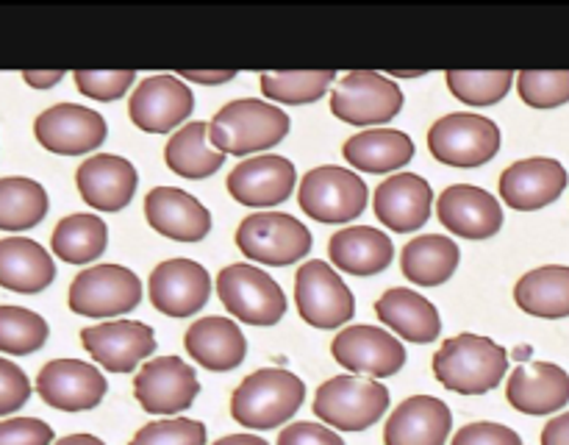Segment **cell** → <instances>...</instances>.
Instances as JSON below:
<instances>
[{
    "mask_svg": "<svg viewBox=\"0 0 569 445\" xmlns=\"http://www.w3.org/2000/svg\"><path fill=\"white\" fill-rule=\"evenodd\" d=\"M292 128L287 111L259 98L231 100L209 122L211 148L226 156H250L276 148Z\"/></svg>",
    "mask_w": 569,
    "mask_h": 445,
    "instance_id": "6da1fadb",
    "label": "cell"
},
{
    "mask_svg": "<svg viewBox=\"0 0 569 445\" xmlns=\"http://www.w3.org/2000/svg\"><path fill=\"white\" fill-rule=\"evenodd\" d=\"M509 370L503 345L478 334H459L445 339L433 354V376L442 387L459 395H483L498 387Z\"/></svg>",
    "mask_w": 569,
    "mask_h": 445,
    "instance_id": "7a4b0ae2",
    "label": "cell"
},
{
    "mask_svg": "<svg viewBox=\"0 0 569 445\" xmlns=\"http://www.w3.org/2000/svg\"><path fill=\"white\" fill-rule=\"evenodd\" d=\"M306 384L283 367L256 370L233 389L231 415L239 426L267 432L292 421L295 412L303 406Z\"/></svg>",
    "mask_w": 569,
    "mask_h": 445,
    "instance_id": "3957f363",
    "label": "cell"
},
{
    "mask_svg": "<svg viewBox=\"0 0 569 445\" xmlns=\"http://www.w3.org/2000/svg\"><path fill=\"white\" fill-rule=\"evenodd\" d=\"M315 415L339 432H365L389 409V389L359 376H333L317 387Z\"/></svg>",
    "mask_w": 569,
    "mask_h": 445,
    "instance_id": "277c9868",
    "label": "cell"
},
{
    "mask_svg": "<svg viewBox=\"0 0 569 445\" xmlns=\"http://www.w3.org/2000/svg\"><path fill=\"white\" fill-rule=\"evenodd\" d=\"M217 295L228 315L248 326H276L289 306L276 278L253 265H228L226 270H220Z\"/></svg>",
    "mask_w": 569,
    "mask_h": 445,
    "instance_id": "5b68a950",
    "label": "cell"
},
{
    "mask_svg": "<svg viewBox=\"0 0 569 445\" xmlns=\"http://www.w3.org/2000/svg\"><path fill=\"white\" fill-rule=\"evenodd\" d=\"M237 245L248 259L270 267H287L309 256L315 239L298 217L283 211H259L239 222Z\"/></svg>",
    "mask_w": 569,
    "mask_h": 445,
    "instance_id": "8992f818",
    "label": "cell"
},
{
    "mask_svg": "<svg viewBox=\"0 0 569 445\" xmlns=\"http://www.w3.org/2000/svg\"><path fill=\"white\" fill-rule=\"evenodd\" d=\"M367 184L348 167L322 165L306 172L298 204L317 222H350L367 209Z\"/></svg>",
    "mask_w": 569,
    "mask_h": 445,
    "instance_id": "52a82bcc",
    "label": "cell"
},
{
    "mask_svg": "<svg viewBox=\"0 0 569 445\" xmlns=\"http://www.w3.org/2000/svg\"><path fill=\"white\" fill-rule=\"evenodd\" d=\"M428 148L442 165L481 167L500 150V128L483 115H445L428 131Z\"/></svg>",
    "mask_w": 569,
    "mask_h": 445,
    "instance_id": "ba28073f",
    "label": "cell"
},
{
    "mask_svg": "<svg viewBox=\"0 0 569 445\" xmlns=\"http://www.w3.org/2000/svg\"><path fill=\"white\" fill-rule=\"evenodd\" d=\"M142 300V281L122 265H98L81 270L70 284L67 304L83 317L128 315Z\"/></svg>",
    "mask_w": 569,
    "mask_h": 445,
    "instance_id": "9c48e42d",
    "label": "cell"
},
{
    "mask_svg": "<svg viewBox=\"0 0 569 445\" xmlns=\"http://www.w3.org/2000/svg\"><path fill=\"white\" fill-rule=\"evenodd\" d=\"M403 109V89L381 72L356 70L339 78L331 95V111L350 126L389 122Z\"/></svg>",
    "mask_w": 569,
    "mask_h": 445,
    "instance_id": "30bf717a",
    "label": "cell"
},
{
    "mask_svg": "<svg viewBox=\"0 0 569 445\" xmlns=\"http://www.w3.org/2000/svg\"><path fill=\"white\" fill-rule=\"evenodd\" d=\"M300 317L315 328H339L353 317L356 298L328 261L311 259L295 276Z\"/></svg>",
    "mask_w": 569,
    "mask_h": 445,
    "instance_id": "8fae6325",
    "label": "cell"
},
{
    "mask_svg": "<svg viewBox=\"0 0 569 445\" xmlns=\"http://www.w3.org/2000/svg\"><path fill=\"white\" fill-rule=\"evenodd\" d=\"M133 395L150 415H178L200 395L198 373L178 356L148 359L133 378Z\"/></svg>",
    "mask_w": 569,
    "mask_h": 445,
    "instance_id": "7c38bea8",
    "label": "cell"
},
{
    "mask_svg": "<svg viewBox=\"0 0 569 445\" xmlns=\"http://www.w3.org/2000/svg\"><path fill=\"white\" fill-rule=\"evenodd\" d=\"M37 142L59 156H83L100 148L109 134L103 115L78 103H59L44 109L33 122Z\"/></svg>",
    "mask_w": 569,
    "mask_h": 445,
    "instance_id": "4fadbf2b",
    "label": "cell"
},
{
    "mask_svg": "<svg viewBox=\"0 0 569 445\" xmlns=\"http://www.w3.org/2000/svg\"><path fill=\"white\" fill-rule=\"evenodd\" d=\"M106 389L109 382L103 373L81 359H53L37 376L39 398L61 412L94 409L106 398Z\"/></svg>",
    "mask_w": 569,
    "mask_h": 445,
    "instance_id": "5bb4252c",
    "label": "cell"
},
{
    "mask_svg": "<svg viewBox=\"0 0 569 445\" xmlns=\"http://www.w3.org/2000/svg\"><path fill=\"white\" fill-rule=\"evenodd\" d=\"M194 109V95L178 76H150L131 92L128 115L148 134H170Z\"/></svg>",
    "mask_w": 569,
    "mask_h": 445,
    "instance_id": "9a60e30c",
    "label": "cell"
},
{
    "mask_svg": "<svg viewBox=\"0 0 569 445\" xmlns=\"http://www.w3.org/2000/svg\"><path fill=\"white\" fill-rule=\"evenodd\" d=\"M331 354L345 370L389 378L406 365V348L398 337L376 326H350L333 337Z\"/></svg>",
    "mask_w": 569,
    "mask_h": 445,
    "instance_id": "2e32d148",
    "label": "cell"
},
{
    "mask_svg": "<svg viewBox=\"0 0 569 445\" xmlns=\"http://www.w3.org/2000/svg\"><path fill=\"white\" fill-rule=\"evenodd\" d=\"M150 304L167 317L198 315L211 295V278L192 259H167L150 273Z\"/></svg>",
    "mask_w": 569,
    "mask_h": 445,
    "instance_id": "e0dca14e",
    "label": "cell"
},
{
    "mask_svg": "<svg viewBox=\"0 0 569 445\" xmlns=\"http://www.w3.org/2000/svg\"><path fill=\"white\" fill-rule=\"evenodd\" d=\"M81 345L109 373H131L139 362L153 356L156 334L148 323L109 320L83 328Z\"/></svg>",
    "mask_w": 569,
    "mask_h": 445,
    "instance_id": "ac0fdd59",
    "label": "cell"
},
{
    "mask_svg": "<svg viewBox=\"0 0 569 445\" xmlns=\"http://www.w3.org/2000/svg\"><path fill=\"white\" fill-rule=\"evenodd\" d=\"M298 172L287 156H253V159L239 161L228 176V192L233 200L253 209L287 204L292 195Z\"/></svg>",
    "mask_w": 569,
    "mask_h": 445,
    "instance_id": "d6986e66",
    "label": "cell"
},
{
    "mask_svg": "<svg viewBox=\"0 0 569 445\" xmlns=\"http://www.w3.org/2000/svg\"><path fill=\"white\" fill-rule=\"evenodd\" d=\"M439 222L465 239H489L503 226V209L487 189L472 184H453L439 195Z\"/></svg>",
    "mask_w": 569,
    "mask_h": 445,
    "instance_id": "ffe728a7",
    "label": "cell"
},
{
    "mask_svg": "<svg viewBox=\"0 0 569 445\" xmlns=\"http://www.w3.org/2000/svg\"><path fill=\"white\" fill-rule=\"evenodd\" d=\"M567 181L569 178L561 161L548 159V156H533V159H522L511 165L509 170H503L500 198L517 211L545 209L561 198Z\"/></svg>",
    "mask_w": 569,
    "mask_h": 445,
    "instance_id": "44dd1931",
    "label": "cell"
},
{
    "mask_svg": "<svg viewBox=\"0 0 569 445\" xmlns=\"http://www.w3.org/2000/svg\"><path fill=\"white\" fill-rule=\"evenodd\" d=\"M506 398L522 415H553L569 404V373L553 362H526L511 370Z\"/></svg>",
    "mask_w": 569,
    "mask_h": 445,
    "instance_id": "7402d4cb",
    "label": "cell"
},
{
    "mask_svg": "<svg viewBox=\"0 0 569 445\" xmlns=\"http://www.w3.org/2000/svg\"><path fill=\"white\" fill-rule=\"evenodd\" d=\"M431 204L433 192L426 178L417 176V172H398V176H389L387 181L378 184L372 209H376L381 226L398 234H409L426 226L428 217H431Z\"/></svg>",
    "mask_w": 569,
    "mask_h": 445,
    "instance_id": "603a6c76",
    "label": "cell"
},
{
    "mask_svg": "<svg viewBox=\"0 0 569 445\" xmlns=\"http://www.w3.org/2000/svg\"><path fill=\"white\" fill-rule=\"evenodd\" d=\"M453 426L448 404L433 395H411L389 415L383 445H445Z\"/></svg>",
    "mask_w": 569,
    "mask_h": 445,
    "instance_id": "cb8c5ba5",
    "label": "cell"
},
{
    "mask_svg": "<svg viewBox=\"0 0 569 445\" xmlns=\"http://www.w3.org/2000/svg\"><path fill=\"white\" fill-rule=\"evenodd\" d=\"M144 217L161 237L176 243H200L211 231V211L176 187H156L144 198Z\"/></svg>",
    "mask_w": 569,
    "mask_h": 445,
    "instance_id": "d4e9b609",
    "label": "cell"
},
{
    "mask_svg": "<svg viewBox=\"0 0 569 445\" xmlns=\"http://www.w3.org/2000/svg\"><path fill=\"white\" fill-rule=\"evenodd\" d=\"M137 167L114 154L92 156L76 172L81 198L100 211L126 209L137 192Z\"/></svg>",
    "mask_w": 569,
    "mask_h": 445,
    "instance_id": "484cf974",
    "label": "cell"
},
{
    "mask_svg": "<svg viewBox=\"0 0 569 445\" xmlns=\"http://www.w3.org/2000/svg\"><path fill=\"white\" fill-rule=\"evenodd\" d=\"M187 350L206 370H233L248 356V339L231 317H200L187 332Z\"/></svg>",
    "mask_w": 569,
    "mask_h": 445,
    "instance_id": "4316f807",
    "label": "cell"
},
{
    "mask_svg": "<svg viewBox=\"0 0 569 445\" xmlns=\"http://www.w3.org/2000/svg\"><path fill=\"white\" fill-rule=\"evenodd\" d=\"M328 256L337 270L350 276H376L395 259L392 239L372 226L342 228L328 239Z\"/></svg>",
    "mask_w": 569,
    "mask_h": 445,
    "instance_id": "83f0119b",
    "label": "cell"
},
{
    "mask_svg": "<svg viewBox=\"0 0 569 445\" xmlns=\"http://www.w3.org/2000/svg\"><path fill=\"white\" fill-rule=\"evenodd\" d=\"M376 315L383 326H389L409 343H433L442 334V317H439L437 306L422 298L420 293L403 287L387 289L376 300Z\"/></svg>",
    "mask_w": 569,
    "mask_h": 445,
    "instance_id": "f1b7e54d",
    "label": "cell"
},
{
    "mask_svg": "<svg viewBox=\"0 0 569 445\" xmlns=\"http://www.w3.org/2000/svg\"><path fill=\"white\" fill-rule=\"evenodd\" d=\"M56 278L48 250L26 237L0 239V287L20 295H37Z\"/></svg>",
    "mask_w": 569,
    "mask_h": 445,
    "instance_id": "f546056e",
    "label": "cell"
},
{
    "mask_svg": "<svg viewBox=\"0 0 569 445\" xmlns=\"http://www.w3.org/2000/svg\"><path fill=\"white\" fill-rule=\"evenodd\" d=\"M345 159L365 172H392L415 159V142L409 134L395 128H376L350 137L342 148Z\"/></svg>",
    "mask_w": 569,
    "mask_h": 445,
    "instance_id": "4dcf8cb0",
    "label": "cell"
},
{
    "mask_svg": "<svg viewBox=\"0 0 569 445\" xmlns=\"http://www.w3.org/2000/svg\"><path fill=\"white\" fill-rule=\"evenodd\" d=\"M461 259V250L453 239L442 234H422L411 239L400 254V267L409 281L420 287H439L456 273Z\"/></svg>",
    "mask_w": 569,
    "mask_h": 445,
    "instance_id": "1f68e13d",
    "label": "cell"
},
{
    "mask_svg": "<svg viewBox=\"0 0 569 445\" xmlns=\"http://www.w3.org/2000/svg\"><path fill=\"white\" fill-rule=\"evenodd\" d=\"M515 300L533 317H569V267L545 265L526 273L517 281Z\"/></svg>",
    "mask_w": 569,
    "mask_h": 445,
    "instance_id": "d6a6232c",
    "label": "cell"
},
{
    "mask_svg": "<svg viewBox=\"0 0 569 445\" xmlns=\"http://www.w3.org/2000/svg\"><path fill=\"white\" fill-rule=\"evenodd\" d=\"M164 159L176 176L200 181V178H209L220 170L226 154L211 148L209 122L194 120L187 122L181 131H176V137H170L164 148Z\"/></svg>",
    "mask_w": 569,
    "mask_h": 445,
    "instance_id": "836d02e7",
    "label": "cell"
},
{
    "mask_svg": "<svg viewBox=\"0 0 569 445\" xmlns=\"http://www.w3.org/2000/svg\"><path fill=\"white\" fill-rule=\"evenodd\" d=\"M109 245V228L98 215H70L59 220L50 237V248L67 265H89Z\"/></svg>",
    "mask_w": 569,
    "mask_h": 445,
    "instance_id": "e575fe53",
    "label": "cell"
},
{
    "mask_svg": "<svg viewBox=\"0 0 569 445\" xmlns=\"http://www.w3.org/2000/svg\"><path fill=\"white\" fill-rule=\"evenodd\" d=\"M48 215V192L39 181L22 176L0 178V231H26Z\"/></svg>",
    "mask_w": 569,
    "mask_h": 445,
    "instance_id": "d590c367",
    "label": "cell"
},
{
    "mask_svg": "<svg viewBox=\"0 0 569 445\" xmlns=\"http://www.w3.org/2000/svg\"><path fill=\"white\" fill-rule=\"evenodd\" d=\"M48 323L42 315L22 306H0V350L9 356H28L48 343Z\"/></svg>",
    "mask_w": 569,
    "mask_h": 445,
    "instance_id": "8d00e7d4",
    "label": "cell"
},
{
    "mask_svg": "<svg viewBox=\"0 0 569 445\" xmlns=\"http://www.w3.org/2000/svg\"><path fill=\"white\" fill-rule=\"evenodd\" d=\"M333 78H337L333 70L267 72V76H261V92H264V98L278 100V103L303 106L320 100L333 83Z\"/></svg>",
    "mask_w": 569,
    "mask_h": 445,
    "instance_id": "74e56055",
    "label": "cell"
},
{
    "mask_svg": "<svg viewBox=\"0 0 569 445\" xmlns=\"http://www.w3.org/2000/svg\"><path fill=\"white\" fill-rule=\"evenodd\" d=\"M511 83H515V72L500 70V72H448V87L450 92L459 100L470 106H492L509 95Z\"/></svg>",
    "mask_w": 569,
    "mask_h": 445,
    "instance_id": "f35d334b",
    "label": "cell"
},
{
    "mask_svg": "<svg viewBox=\"0 0 569 445\" xmlns=\"http://www.w3.org/2000/svg\"><path fill=\"white\" fill-rule=\"evenodd\" d=\"M517 92L531 109H556L569 103V70L537 72L526 70L517 76Z\"/></svg>",
    "mask_w": 569,
    "mask_h": 445,
    "instance_id": "ab89813d",
    "label": "cell"
},
{
    "mask_svg": "<svg viewBox=\"0 0 569 445\" xmlns=\"http://www.w3.org/2000/svg\"><path fill=\"white\" fill-rule=\"evenodd\" d=\"M131 445H206V426L189 417L153 421L133 434Z\"/></svg>",
    "mask_w": 569,
    "mask_h": 445,
    "instance_id": "60d3db41",
    "label": "cell"
},
{
    "mask_svg": "<svg viewBox=\"0 0 569 445\" xmlns=\"http://www.w3.org/2000/svg\"><path fill=\"white\" fill-rule=\"evenodd\" d=\"M133 70L122 72H92V70H78L76 72V87L78 92L87 95L92 100H117L131 89Z\"/></svg>",
    "mask_w": 569,
    "mask_h": 445,
    "instance_id": "b9f144b4",
    "label": "cell"
},
{
    "mask_svg": "<svg viewBox=\"0 0 569 445\" xmlns=\"http://www.w3.org/2000/svg\"><path fill=\"white\" fill-rule=\"evenodd\" d=\"M31 398V382L26 370L11 359H0V415H11Z\"/></svg>",
    "mask_w": 569,
    "mask_h": 445,
    "instance_id": "7bdbcfd3",
    "label": "cell"
},
{
    "mask_svg": "<svg viewBox=\"0 0 569 445\" xmlns=\"http://www.w3.org/2000/svg\"><path fill=\"white\" fill-rule=\"evenodd\" d=\"M53 428L39 417H9L0 421V445H50Z\"/></svg>",
    "mask_w": 569,
    "mask_h": 445,
    "instance_id": "ee69618b",
    "label": "cell"
},
{
    "mask_svg": "<svg viewBox=\"0 0 569 445\" xmlns=\"http://www.w3.org/2000/svg\"><path fill=\"white\" fill-rule=\"evenodd\" d=\"M450 445H522V437L503 423H470L456 432Z\"/></svg>",
    "mask_w": 569,
    "mask_h": 445,
    "instance_id": "f6af8a7d",
    "label": "cell"
},
{
    "mask_svg": "<svg viewBox=\"0 0 569 445\" xmlns=\"http://www.w3.org/2000/svg\"><path fill=\"white\" fill-rule=\"evenodd\" d=\"M278 445H345V439L328 426H317V423H292L278 434Z\"/></svg>",
    "mask_w": 569,
    "mask_h": 445,
    "instance_id": "bcb514c9",
    "label": "cell"
},
{
    "mask_svg": "<svg viewBox=\"0 0 569 445\" xmlns=\"http://www.w3.org/2000/svg\"><path fill=\"white\" fill-rule=\"evenodd\" d=\"M542 445H569V412L553 417L542 428Z\"/></svg>",
    "mask_w": 569,
    "mask_h": 445,
    "instance_id": "7dc6e473",
    "label": "cell"
},
{
    "mask_svg": "<svg viewBox=\"0 0 569 445\" xmlns=\"http://www.w3.org/2000/svg\"><path fill=\"white\" fill-rule=\"evenodd\" d=\"M64 78V72H22V81L33 89H50Z\"/></svg>",
    "mask_w": 569,
    "mask_h": 445,
    "instance_id": "c3c4849f",
    "label": "cell"
},
{
    "mask_svg": "<svg viewBox=\"0 0 569 445\" xmlns=\"http://www.w3.org/2000/svg\"><path fill=\"white\" fill-rule=\"evenodd\" d=\"M181 81H194V83H228L233 81V72H181Z\"/></svg>",
    "mask_w": 569,
    "mask_h": 445,
    "instance_id": "681fc988",
    "label": "cell"
},
{
    "mask_svg": "<svg viewBox=\"0 0 569 445\" xmlns=\"http://www.w3.org/2000/svg\"><path fill=\"white\" fill-rule=\"evenodd\" d=\"M214 445H270V443L261 437H256V434H228V437L217 439Z\"/></svg>",
    "mask_w": 569,
    "mask_h": 445,
    "instance_id": "f907efd6",
    "label": "cell"
},
{
    "mask_svg": "<svg viewBox=\"0 0 569 445\" xmlns=\"http://www.w3.org/2000/svg\"><path fill=\"white\" fill-rule=\"evenodd\" d=\"M56 445H106L103 439L94 437V434H67Z\"/></svg>",
    "mask_w": 569,
    "mask_h": 445,
    "instance_id": "816d5d0a",
    "label": "cell"
}]
</instances>
